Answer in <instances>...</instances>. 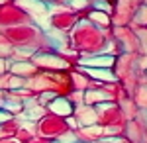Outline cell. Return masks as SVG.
Instances as JSON below:
<instances>
[{
	"label": "cell",
	"mask_w": 147,
	"mask_h": 143,
	"mask_svg": "<svg viewBox=\"0 0 147 143\" xmlns=\"http://www.w3.org/2000/svg\"><path fill=\"white\" fill-rule=\"evenodd\" d=\"M114 63V57H86V59H80V65L92 69V67H110Z\"/></svg>",
	"instance_id": "cell-1"
},
{
	"label": "cell",
	"mask_w": 147,
	"mask_h": 143,
	"mask_svg": "<svg viewBox=\"0 0 147 143\" xmlns=\"http://www.w3.org/2000/svg\"><path fill=\"white\" fill-rule=\"evenodd\" d=\"M49 108L55 112V114H59V116H69V114L73 112V108H71V102H67L65 98H57V100H53Z\"/></svg>",
	"instance_id": "cell-2"
},
{
	"label": "cell",
	"mask_w": 147,
	"mask_h": 143,
	"mask_svg": "<svg viewBox=\"0 0 147 143\" xmlns=\"http://www.w3.org/2000/svg\"><path fill=\"white\" fill-rule=\"evenodd\" d=\"M86 73L96 78H102V80H114V75L108 69H86Z\"/></svg>",
	"instance_id": "cell-3"
},
{
	"label": "cell",
	"mask_w": 147,
	"mask_h": 143,
	"mask_svg": "<svg viewBox=\"0 0 147 143\" xmlns=\"http://www.w3.org/2000/svg\"><path fill=\"white\" fill-rule=\"evenodd\" d=\"M92 18H94V20H100L102 24H108V18H104V16H98V12H96V14H92Z\"/></svg>",
	"instance_id": "cell-4"
},
{
	"label": "cell",
	"mask_w": 147,
	"mask_h": 143,
	"mask_svg": "<svg viewBox=\"0 0 147 143\" xmlns=\"http://www.w3.org/2000/svg\"><path fill=\"white\" fill-rule=\"evenodd\" d=\"M94 6H96V8H102V10H106V8H108V4H106V2H100V0H96V2H94Z\"/></svg>",
	"instance_id": "cell-5"
},
{
	"label": "cell",
	"mask_w": 147,
	"mask_h": 143,
	"mask_svg": "<svg viewBox=\"0 0 147 143\" xmlns=\"http://www.w3.org/2000/svg\"><path fill=\"white\" fill-rule=\"evenodd\" d=\"M67 2L73 6H84V0H67Z\"/></svg>",
	"instance_id": "cell-6"
},
{
	"label": "cell",
	"mask_w": 147,
	"mask_h": 143,
	"mask_svg": "<svg viewBox=\"0 0 147 143\" xmlns=\"http://www.w3.org/2000/svg\"><path fill=\"white\" fill-rule=\"evenodd\" d=\"M6 118H8V114H4V112H0V121H2V120H6Z\"/></svg>",
	"instance_id": "cell-7"
}]
</instances>
